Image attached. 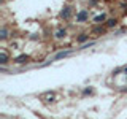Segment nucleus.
<instances>
[{
	"mask_svg": "<svg viewBox=\"0 0 127 119\" xmlns=\"http://www.w3.org/2000/svg\"><path fill=\"white\" fill-rule=\"evenodd\" d=\"M87 16H89V14H87V11H79V13L76 14V21L78 22H84L86 19H87Z\"/></svg>",
	"mask_w": 127,
	"mask_h": 119,
	"instance_id": "f257e3e1",
	"label": "nucleus"
},
{
	"mask_svg": "<svg viewBox=\"0 0 127 119\" xmlns=\"http://www.w3.org/2000/svg\"><path fill=\"white\" fill-rule=\"evenodd\" d=\"M27 60H29V56H27V54H21V56H18V57L14 59L16 63H24V62H27Z\"/></svg>",
	"mask_w": 127,
	"mask_h": 119,
	"instance_id": "f03ea898",
	"label": "nucleus"
},
{
	"mask_svg": "<svg viewBox=\"0 0 127 119\" xmlns=\"http://www.w3.org/2000/svg\"><path fill=\"white\" fill-rule=\"evenodd\" d=\"M6 62H8V54H6V51H2V53H0V63L5 65Z\"/></svg>",
	"mask_w": 127,
	"mask_h": 119,
	"instance_id": "7ed1b4c3",
	"label": "nucleus"
},
{
	"mask_svg": "<svg viewBox=\"0 0 127 119\" xmlns=\"http://www.w3.org/2000/svg\"><path fill=\"white\" fill-rule=\"evenodd\" d=\"M92 33L95 35V37H98V35L105 33V29H103V27H95V29H92Z\"/></svg>",
	"mask_w": 127,
	"mask_h": 119,
	"instance_id": "20e7f679",
	"label": "nucleus"
},
{
	"mask_svg": "<svg viewBox=\"0 0 127 119\" xmlns=\"http://www.w3.org/2000/svg\"><path fill=\"white\" fill-rule=\"evenodd\" d=\"M62 18H65V19H68L70 18V8H64V11L61 13Z\"/></svg>",
	"mask_w": 127,
	"mask_h": 119,
	"instance_id": "39448f33",
	"label": "nucleus"
},
{
	"mask_svg": "<svg viewBox=\"0 0 127 119\" xmlns=\"http://www.w3.org/2000/svg\"><path fill=\"white\" fill-rule=\"evenodd\" d=\"M65 35H67V32L65 30H57V32H56V37H57V38H64V37H65Z\"/></svg>",
	"mask_w": 127,
	"mask_h": 119,
	"instance_id": "423d86ee",
	"label": "nucleus"
},
{
	"mask_svg": "<svg viewBox=\"0 0 127 119\" xmlns=\"http://www.w3.org/2000/svg\"><path fill=\"white\" fill-rule=\"evenodd\" d=\"M87 38H89V37H87L86 33H81V35H79V37H78V43H84Z\"/></svg>",
	"mask_w": 127,
	"mask_h": 119,
	"instance_id": "0eeeda50",
	"label": "nucleus"
},
{
	"mask_svg": "<svg viewBox=\"0 0 127 119\" xmlns=\"http://www.w3.org/2000/svg\"><path fill=\"white\" fill-rule=\"evenodd\" d=\"M94 21H95V22H103V21H105V14H98V16H95Z\"/></svg>",
	"mask_w": 127,
	"mask_h": 119,
	"instance_id": "6e6552de",
	"label": "nucleus"
},
{
	"mask_svg": "<svg viewBox=\"0 0 127 119\" xmlns=\"http://www.w3.org/2000/svg\"><path fill=\"white\" fill-rule=\"evenodd\" d=\"M8 37V32H6V29H2V30H0V38H2V40H5Z\"/></svg>",
	"mask_w": 127,
	"mask_h": 119,
	"instance_id": "1a4fd4ad",
	"label": "nucleus"
},
{
	"mask_svg": "<svg viewBox=\"0 0 127 119\" xmlns=\"http://www.w3.org/2000/svg\"><path fill=\"white\" fill-rule=\"evenodd\" d=\"M116 24H118V21H116V19H110L106 26H108V27H114V26H116Z\"/></svg>",
	"mask_w": 127,
	"mask_h": 119,
	"instance_id": "9d476101",
	"label": "nucleus"
},
{
	"mask_svg": "<svg viewBox=\"0 0 127 119\" xmlns=\"http://www.w3.org/2000/svg\"><path fill=\"white\" fill-rule=\"evenodd\" d=\"M122 10H124V14H127V5H124V6H122Z\"/></svg>",
	"mask_w": 127,
	"mask_h": 119,
	"instance_id": "9b49d317",
	"label": "nucleus"
},
{
	"mask_svg": "<svg viewBox=\"0 0 127 119\" xmlns=\"http://www.w3.org/2000/svg\"><path fill=\"white\" fill-rule=\"evenodd\" d=\"M124 73H126V75H127V67H126V68H124Z\"/></svg>",
	"mask_w": 127,
	"mask_h": 119,
	"instance_id": "f8f14e48",
	"label": "nucleus"
}]
</instances>
